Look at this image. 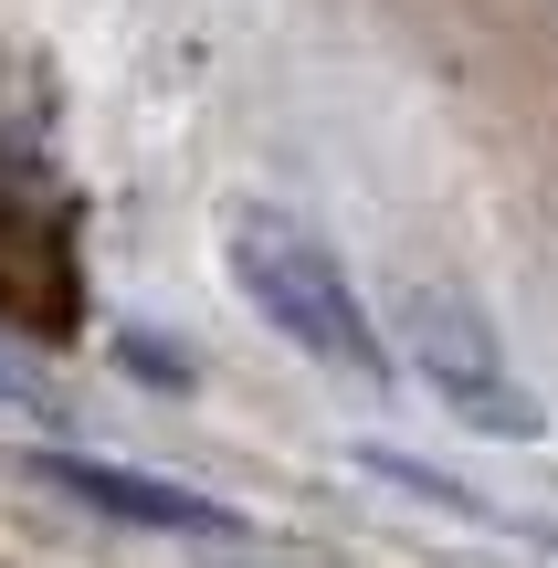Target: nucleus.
<instances>
[{
  "label": "nucleus",
  "instance_id": "7ed1b4c3",
  "mask_svg": "<svg viewBox=\"0 0 558 568\" xmlns=\"http://www.w3.org/2000/svg\"><path fill=\"white\" fill-rule=\"evenodd\" d=\"M74 305H84L74 295V232H63V211L0 159V316L32 326V337H63Z\"/></svg>",
  "mask_w": 558,
  "mask_h": 568
},
{
  "label": "nucleus",
  "instance_id": "20e7f679",
  "mask_svg": "<svg viewBox=\"0 0 558 568\" xmlns=\"http://www.w3.org/2000/svg\"><path fill=\"white\" fill-rule=\"evenodd\" d=\"M53 474L84 495V506L126 516V527H169V537H253L232 506H211V495H190V485H159V474H126V464H53Z\"/></svg>",
  "mask_w": 558,
  "mask_h": 568
},
{
  "label": "nucleus",
  "instance_id": "f03ea898",
  "mask_svg": "<svg viewBox=\"0 0 558 568\" xmlns=\"http://www.w3.org/2000/svg\"><path fill=\"white\" fill-rule=\"evenodd\" d=\"M412 347H422V379L464 410L475 432H506V443H538L548 410L506 379V347L485 337V316L464 295H412Z\"/></svg>",
  "mask_w": 558,
  "mask_h": 568
},
{
  "label": "nucleus",
  "instance_id": "f257e3e1",
  "mask_svg": "<svg viewBox=\"0 0 558 568\" xmlns=\"http://www.w3.org/2000/svg\"><path fill=\"white\" fill-rule=\"evenodd\" d=\"M222 264L253 295V316L285 326L306 358L348 368V379H379V337H369V316H358V284L337 274V253L316 243L306 222H285V211H264V201H232L222 211Z\"/></svg>",
  "mask_w": 558,
  "mask_h": 568
}]
</instances>
